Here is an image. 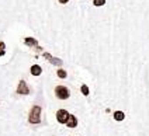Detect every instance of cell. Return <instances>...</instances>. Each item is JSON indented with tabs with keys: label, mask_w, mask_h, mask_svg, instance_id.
Instances as JSON below:
<instances>
[{
	"label": "cell",
	"mask_w": 149,
	"mask_h": 136,
	"mask_svg": "<svg viewBox=\"0 0 149 136\" xmlns=\"http://www.w3.org/2000/svg\"><path fill=\"white\" fill-rule=\"evenodd\" d=\"M82 94L83 95H89V87H87L86 84L82 86Z\"/></svg>",
	"instance_id": "11"
},
{
	"label": "cell",
	"mask_w": 149,
	"mask_h": 136,
	"mask_svg": "<svg viewBox=\"0 0 149 136\" xmlns=\"http://www.w3.org/2000/svg\"><path fill=\"white\" fill-rule=\"evenodd\" d=\"M55 95L58 97L59 100H68V98L70 97V91H69V88L65 87V86H58V87L55 88Z\"/></svg>",
	"instance_id": "2"
},
{
	"label": "cell",
	"mask_w": 149,
	"mask_h": 136,
	"mask_svg": "<svg viewBox=\"0 0 149 136\" xmlns=\"http://www.w3.org/2000/svg\"><path fill=\"white\" fill-rule=\"evenodd\" d=\"M69 0H59V3H62V4H66Z\"/></svg>",
	"instance_id": "12"
},
{
	"label": "cell",
	"mask_w": 149,
	"mask_h": 136,
	"mask_svg": "<svg viewBox=\"0 0 149 136\" xmlns=\"http://www.w3.org/2000/svg\"><path fill=\"white\" fill-rule=\"evenodd\" d=\"M104 3H106V0H93V4L97 7V6H104Z\"/></svg>",
	"instance_id": "9"
},
{
	"label": "cell",
	"mask_w": 149,
	"mask_h": 136,
	"mask_svg": "<svg viewBox=\"0 0 149 136\" xmlns=\"http://www.w3.org/2000/svg\"><path fill=\"white\" fill-rule=\"evenodd\" d=\"M17 93L23 94V95L30 93V88H28V86H27V83H25L24 80H21V81L18 83V86H17Z\"/></svg>",
	"instance_id": "4"
},
{
	"label": "cell",
	"mask_w": 149,
	"mask_h": 136,
	"mask_svg": "<svg viewBox=\"0 0 149 136\" xmlns=\"http://www.w3.org/2000/svg\"><path fill=\"white\" fill-rule=\"evenodd\" d=\"M28 121H30L31 124H40V122H41V107L34 105L33 108H31V111H30Z\"/></svg>",
	"instance_id": "1"
},
{
	"label": "cell",
	"mask_w": 149,
	"mask_h": 136,
	"mask_svg": "<svg viewBox=\"0 0 149 136\" xmlns=\"http://www.w3.org/2000/svg\"><path fill=\"white\" fill-rule=\"evenodd\" d=\"M24 42L27 45H37V39H33V38H25Z\"/></svg>",
	"instance_id": "8"
},
{
	"label": "cell",
	"mask_w": 149,
	"mask_h": 136,
	"mask_svg": "<svg viewBox=\"0 0 149 136\" xmlns=\"http://www.w3.org/2000/svg\"><path fill=\"white\" fill-rule=\"evenodd\" d=\"M30 72H31L33 76H40L42 73V69H41V66H38V65H34V66H31Z\"/></svg>",
	"instance_id": "6"
},
{
	"label": "cell",
	"mask_w": 149,
	"mask_h": 136,
	"mask_svg": "<svg viewBox=\"0 0 149 136\" xmlns=\"http://www.w3.org/2000/svg\"><path fill=\"white\" fill-rule=\"evenodd\" d=\"M76 125H77V119H76V117L69 114V117H68V119H66V126L68 128H76Z\"/></svg>",
	"instance_id": "5"
},
{
	"label": "cell",
	"mask_w": 149,
	"mask_h": 136,
	"mask_svg": "<svg viewBox=\"0 0 149 136\" xmlns=\"http://www.w3.org/2000/svg\"><path fill=\"white\" fill-rule=\"evenodd\" d=\"M0 49H4V43L0 42Z\"/></svg>",
	"instance_id": "13"
},
{
	"label": "cell",
	"mask_w": 149,
	"mask_h": 136,
	"mask_svg": "<svg viewBox=\"0 0 149 136\" xmlns=\"http://www.w3.org/2000/svg\"><path fill=\"white\" fill-rule=\"evenodd\" d=\"M68 117H69V112L66 110H59L56 112V119H58L59 124H66Z\"/></svg>",
	"instance_id": "3"
},
{
	"label": "cell",
	"mask_w": 149,
	"mask_h": 136,
	"mask_svg": "<svg viewBox=\"0 0 149 136\" xmlns=\"http://www.w3.org/2000/svg\"><path fill=\"white\" fill-rule=\"evenodd\" d=\"M58 76L61 77V79H65V77L68 76V73L63 70V69H59V70H58Z\"/></svg>",
	"instance_id": "10"
},
{
	"label": "cell",
	"mask_w": 149,
	"mask_h": 136,
	"mask_svg": "<svg viewBox=\"0 0 149 136\" xmlns=\"http://www.w3.org/2000/svg\"><path fill=\"white\" fill-rule=\"evenodd\" d=\"M124 118H125V115L123 111H116V112H114V119H116V121H123Z\"/></svg>",
	"instance_id": "7"
}]
</instances>
